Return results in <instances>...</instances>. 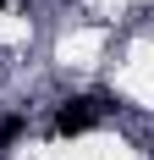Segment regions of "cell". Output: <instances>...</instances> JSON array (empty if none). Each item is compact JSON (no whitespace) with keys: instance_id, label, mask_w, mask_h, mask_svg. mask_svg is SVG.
<instances>
[{"instance_id":"6da1fadb","label":"cell","mask_w":154,"mask_h":160,"mask_svg":"<svg viewBox=\"0 0 154 160\" xmlns=\"http://www.w3.org/2000/svg\"><path fill=\"white\" fill-rule=\"evenodd\" d=\"M110 105L105 99H66L61 111H55V138H77V132H88V127H99V116H105Z\"/></svg>"},{"instance_id":"7a4b0ae2","label":"cell","mask_w":154,"mask_h":160,"mask_svg":"<svg viewBox=\"0 0 154 160\" xmlns=\"http://www.w3.org/2000/svg\"><path fill=\"white\" fill-rule=\"evenodd\" d=\"M22 127H28L22 116H0V149H11L17 138H22Z\"/></svg>"},{"instance_id":"3957f363","label":"cell","mask_w":154,"mask_h":160,"mask_svg":"<svg viewBox=\"0 0 154 160\" xmlns=\"http://www.w3.org/2000/svg\"><path fill=\"white\" fill-rule=\"evenodd\" d=\"M0 6H17V0H0Z\"/></svg>"}]
</instances>
